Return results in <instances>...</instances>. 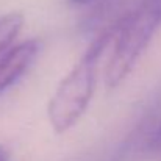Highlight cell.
Listing matches in <instances>:
<instances>
[{
  "instance_id": "6da1fadb",
  "label": "cell",
  "mask_w": 161,
  "mask_h": 161,
  "mask_svg": "<svg viewBox=\"0 0 161 161\" xmlns=\"http://www.w3.org/2000/svg\"><path fill=\"white\" fill-rule=\"evenodd\" d=\"M119 27L120 19L103 28L102 33H99L97 38L89 44L72 70L58 85L47 108L50 125L56 133H66L85 114L97 86L102 55L116 39Z\"/></svg>"
},
{
  "instance_id": "7a4b0ae2",
  "label": "cell",
  "mask_w": 161,
  "mask_h": 161,
  "mask_svg": "<svg viewBox=\"0 0 161 161\" xmlns=\"http://www.w3.org/2000/svg\"><path fill=\"white\" fill-rule=\"evenodd\" d=\"M160 27L161 0H141L135 9L120 17L105 74L108 88H116L130 74Z\"/></svg>"
},
{
  "instance_id": "3957f363",
  "label": "cell",
  "mask_w": 161,
  "mask_h": 161,
  "mask_svg": "<svg viewBox=\"0 0 161 161\" xmlns=\"http://www.w3.org/2000/svg\"><path fill=\"white\" fill-rule=\"evenodd\" d=\"M38 52L39 42L36 39H28L11 46L0 56V94L13 86L28 70Z\"/></svg>"
},
{
  "instance_id": "277c9868",
  "label": "cell",
  "mask_w": 161,
  "mask_h": 161,
  "mask_svg": "<svg viewBox=\"0 0 161 161\" xmlns=\"http://www.w3.org/2000/svg\"><path fill=\"white\" fill-rule=\"evenodd\" d=\"M22 25L24 16L20 13H8L0 17V56L11 47Z\"/></svg>"
},
{
  "instance_id": "5b68a950",
  "label": "cell",
  "mask_w": 161,
  "mask_h": 161,
  "mask_svg": "<svg viewBox=\"0 0 161 161\" xmlns=\"http://www.w3.org/2000/svg\"><path fill=\"white\" fill-rule=\"evenodd\" d=\"M146 152L149 155H153V157L161 158V122L153 128V131L147 136Z\"/></svg>"
},
{
  "instance_id": "8992f818",
  "label": "cell",
  "mask_w": 161,
  "mask_h": 161,
  "mask_svg": "<svg viewBox=\"0 0 161 161\" xmlns=\"http://www.w3.org/2000/svg\"><path fill=\"white\" fill-rule=\"evenodd\" d=\"M0 161H9V152L3 146H0Z\"/></svg>"
},
{
  "instance_id": "52a82bcc",
  "label": "cell",
  "mask_w": 161,
  "mask_h": 161,
  "mask_svg": "<svg viewBox=\"0 0 161 161\" xmlns=\"http://www.w3.org/2000/svg\"><path fill=\"white\" fill-rule=\"evenodd\" d=\"M70 5H75V6H83V5H88V3H91V2H94V0H67Z\"/></svg>"
}]
</instances>
